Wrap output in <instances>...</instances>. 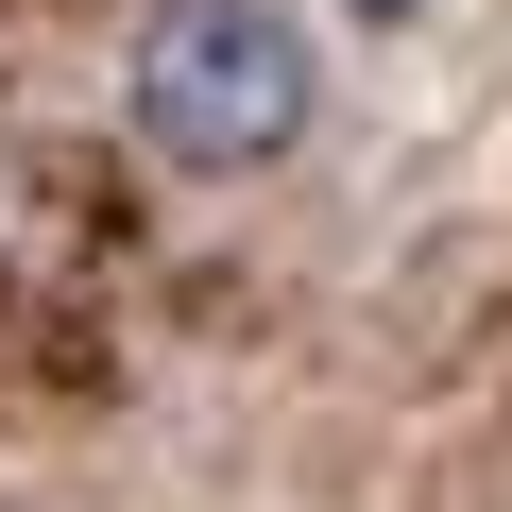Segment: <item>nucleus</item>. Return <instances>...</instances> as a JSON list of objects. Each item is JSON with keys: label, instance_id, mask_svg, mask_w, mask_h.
<instances>
[{"label": "nucleus", "instance_id": "f257e3e1", "mask_svg": "<svg viewBox=\"0 0 512 512\" xmlns=\"http://www.w3.org/2000/svg\"><path fill=\"white\" fill-rule=\"evenodd\" d=\"M120 120L171 188H256L325 120V35L291 0H154L120 52Z\"/></svg>", "mask_w": 512, "mask_h": 512}, {"label": "nucleus", "instance_id": "f03ea898", "mask_svg": "<svg viewBox=\"0 0 512 512\" xmlns=\"http://www.w3.org/2000/svg\"><path fill=\"white\" fill-rule=\"evenodd\" d=\"M410 18H427V0H359V35H410Z\"/></svg>", "mask_w": 512, "mask_h": 512}]
</instances>
